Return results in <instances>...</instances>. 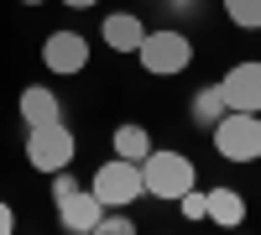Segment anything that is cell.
Instances as JSON below:
<instances>
[{
	"instance_id": "obj_10",
	"label": "cell",
	"mask_w": 261,
	"mask_h": 235,
	"mask_svg": "<svg viewBox=\"0 0 261 235\" xmlns=\"http://www.w3.org/2000/svg\"><path fill=\"white\" fill-rule=\"evenodd\" d=\"M58 115H63V105H58L53 89H42V84L21 89V120H27V125H47V120H58Z\"/></svg>"
},
{
	"instance_id": "obj_13",
	"label": "cell",
	"mask_w": 261,
	"mask_h": 235,
	"mask_svg": "<svg viewBox=\"0 0 261 235\" xmlns=\"http://www.w3.org/2000/svg\"><path fill=\"white\" fill-rule=\"evenodd\" d=\"M225 110H230V105H225V94H220V84H214V89H199V94H193V120H199V125H214Z\"/></svg>"
},
{
	"instance_id": "obj_7",
	"label": "cell",
	"mask_w": 261,
	"mask_h": 235,
	"mask_svg": "<svg viewBox=\"0 0 261 235\" xmlns=\"http://www.w3.org/2000/svg\"><path fill=\"white\" fill-rule=\"evenodd\" d=\"M42 63H47V73H84L89 68V42H84V32H53L42 42Z\"/></svg>"
},
{
	"instance_id": "obj_11",
	"label": "cell",
	"mask_w": 261,
	"mask_h": 235,
	"mask_svg": "<svg viewBox=\"0 0 261 235\" xmlns=\"http://www.w3.org/2000/svg\"><path fill=\"white\" fill-rule=\"evenodd\" d=\"M209 220L225 225V230H235L246 220V199L235 194V188H209Z\"/></svg>"
},
{
	"instance_id": "obj_8",
	"label": "cell",
	"mask_w": 261,
	"mask_h": 235,
	"mask_svg": "<svg viewBox=\"0 0 261 235\" xmlns=\"http://www.w3.org/2000/svg\"><path fill=\"white\" fill-rule=\"evenodd\" d=\"M220 94L230 110H256L261 115V63H235L220 79Z\"/></svg>"
},
{
	"instance_id": "obj_17",
	"label": "cell",
	"mask_w": 261,
	"mask_h": 235,
	"mask_svg": "<svg viewBox=\"0 0 261 235\" xmlns=\"http://www.w3.org/2000/svg\"><path fill=\"white\" fill-rule=\"evenodd\" d=\"M16 230V215H11V204H0V235H11Z\"/></svg>"
},
{
	"instance_id": "obj_2",
	"label": "cell",
	"mask_w": 261,
	"mask_h": 235,
	"mask_svg": "<svg viewBox=\"0 0 261 235\" xmlns=\"http://www.w3.org/2000/svg\"><path fill=\"white\" fill-rule=\"evenodd\" d=\"M214 152L225 162H256L261 157V115L256 110H225L214 120Z\"/></svg>"
},
{
	"instance_id": "obj_9",
	"label": "cell",
	"mask_w": 261,
	"mask_h": 235,
	"mask_svg": "<svg viewBox=\"0 0 261 235\" xmlns=\"http://www.w3.org/2000/svg\"><path fill=\"white\" fill-rule=\"evenodd\" d=\"M141 37H146L141 16H125V11L105 16V47H110V53H136V47H141Z\"/></svg>"
},
{
	"instance_id": "obj_19",
	"label": "cell",
	"mask_w": 261,
	"mask_h": 235,
	"mask_svg": "<svg viewBox=\"0 0 261 235\" xmlns=\"http://www.w3.org/2000/svg\"><path fill=\"white\" fill-rule=\"evenodd\" d=\"M21 6H42V0H21Z\"/></svg>"
},
{
	"instance_id": "obj_6",
	"label": "cell",
	"mask_w": 261,
	"mask_h": 235,
	"mask_svg": "<svg viewBox=\"0 0 261 235\" xmlns=\"http://www.w3.org/2000/svg\"><path fill=\"white\" fill-rule=\"evenodd\" d=\"M58 199V220L63 230H73V235H94L99 230V215H105V204L94 199V188H68V194H53Z\"/></svg>"
},
{
	"instance_id": "obj_15",
	"label": "cell",
	"mask_w": 261,
	"mask_h": 235,
	"mask_svg": "<svg viewBox=\"0 0 261 235\" xmlns=\"http://www.w3.org/2000/svg\"><path fill=\"white\" fill-rule=\"evenodd\" d=\"M178 204H183V215H188V220H209V194H199V188H188Z\"/></svg>"
},
{
	"instance_id": "obj_4",
	"label": "cell",
	"mask_w": 261,
	"mask_h": 235,
	"mask_svg": "<svg viewBox=\"0 0 261 235\" xmlns=\"http://www.w3.org/2000/svg\"><path fill=\"white\" fill-rule=\"evenodd\" d=\"M136 58H141V68L151 79H178L193 63V42L183 32H146L141 47H136Z\"/></svg>"
},
{
	"instance_id": "obj_14",
	"label": "cell",
	"mask_w": 261,
	"mask_h": 235,
	"mask_svg": "<svg viewBox=\"0 0 261 235\" xmlns=\"http://www.w3.org/2000/svg\"><path fill=\"white\" fill-rule=\"evenodd\" d=\"M225 16L241 32H261V0H225Z\"/></svg>"
},
{
	"instance_id": "obj_12",
	"label": "cell",
	"mask_w": 261,
	"mask_h": 235,
	"mask_svg": "<svg viewBox=\"0 0 261 235\" xmlns=\"http://www.w3.org/2000/svg\"><path fill=\"white\" fill-rule=\"evenodd\" d=\"M146 152H151L146 125H115V157H125V162H141Z\"/></svg>"
},
{
	"instance_id": "obj_16",
	"label": "cell",
	"mask_w": 261,
	"mask_h": 235,
	"mask_svg": "<svg viewBox=\"0 0 261 235\" xmlns=\"http://www.w3.org/2000/svg\"><path fill=\"white\" fill-rule=\"evenodd\" d=\"M99 230H110V235H130V215L120 209V215H99Z\"/></svg>"
},
{
	"instance_id": "obj_3",
	"label": "cell",
	"mask_w": 261,
	"mask_h": 235,
	"mask_svg": "<svg viewBox=\"0 0 261 235\" xmlns=\"http://www.w3.org/2000/svg\"><path fill=\"white\" fill-rule=\"evenodd\" d=\"M94 199L105 209H130L141 194H146V178H141V162H125V157H110V162H99V173H94Z\"/></svg>"
},
{
	"instance_id": "obj_18",
	"label": "cell",
	"mask_w": 261,
	"mask_h": 235,
	"mask_svg": "<svg viewBox=\"0 0 261 235\" xmlns=\"http://www.w3.org/2000/svg\"><path fill=\"white\" fill-rule=\"evenodd\" d=\"M63 6H73V11H84V6H99V0H63Z\"/></svg>"
},
{
	"instance_id": "obj_1",
	"label": "cell",
	"mask_w": 261,
	"mask_h": 235,
	"mask_svg": "<svg viewBox=\"0 0 261 235\" xmlns=\"http://www.w3.org/2000/svg\"><path fill=\"white\" fill-rule=\"evenodd\" d=\"M141 178H146V194L151 199H183L193 183H199V173H193V157L183 152H151L141 157Z\"/></svg>"
},
{
	"instance_id": "obj_5",
	"label": "cell",
	"mask_w": 261,
	"mask_h": 235,
	"mask_svg": "<svg viewBox=\"0 0 261 235\" xmlns=\"http://www.w3.org/2000/svg\"><path fill=\"white\" fill-rule=\"evenodd\" d=\"M27 162L37 173H58V167L73 162V131L63 120H47V125H32L27 131Z\"/></svg>"
}]
</instances>
